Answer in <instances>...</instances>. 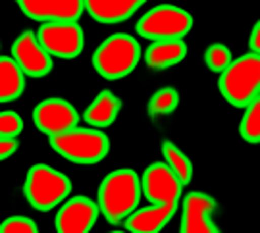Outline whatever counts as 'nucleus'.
I'll return each mask as SVG.
<instances>
[{
	"label": "nucleus",
	"instance_id": "obj_16",
	"mask_svg": "<svg viewBox=\"0 0 260 233\" xmlns=\"http://www.w3.org/2000/svg\"><path fill=\"white\" fill-rule=\"evenodd\" d=\"M187 56V45L183 41H156L145 52V62L152 70H166L183 62Z\"/></svg>",
	"mask_w": 260,
	"mask_h": 233
},
{
	"label": "nucleus",
	"instance_id": "obj_13",
	"mask_svg": "<svg viewBox=\"0 0 260 233\" xmlns=\"http://www.w3.org/2000/svg\"><path fill=\"white\" fill-rule=\"evenodd\" d=\"M181 233H218L220 229L212 222L216 201L206 193L193 191L183 198Z\"/></svg>",
	"mask_w": 260,
	"mask_h": 233
},
{
	"label": "nucleus",
	"instance_id": "obj_14",
	"mask_svg": "<svg viewBox=\"0 0 260 233\" xmlns=\"http://www.w3.org/2000/svg\"><path fill=\"white\" fill-rule=\"evenodd\" d=\"M177 210V203L170 205H150L145 208H135L125 220V229L131 233H158L164 225L174 218Z\"/></svg>",
	"mask_w": 260,
	"mask_h": 233
},
{
	"label": "nucleus",
	"instance_id": "obj_22",
	"mask_svg": "<svg viewBox=\"0 0 260 233\" xmlns=\"http://www.w3.org/2000/svg\"><path fill=\"white\" fill-rule=\"evenodd\" d=\"M205 62L212 72L222 74V72H225V70L230 68V64L233 62L232 50L225 47V45H212V47L206 48Z\"/></svg>",
	"mask_w": 260,
	"mask_h": 233
},
{
	"label": "nucleus",
	"instance_id": "obj_11",
	"mask_svg": "<svg viewBox=\"0 0 260 233\" xmlns=\"http://www.w3.org/2000/svg\"><path fill=\"white\" fill-rule=\"evenodd\" d=\"M12 58L29 77H45L52 70V56L39 43L37 33L23 31L12 45Z\"/></svg>",
	"mask_w": 260,
	"mask_h": 233
},
{
	"label": "nucleus",
	"instance_id": "obj_8",
	"mask_svg": "<svg viewBox=\"0 0 260 233\" xmlns=\"http://www.w3.org/2000/svg\"><path fill=\"white\" fill-rule=\"evenodd\" d=\"M183 183L166 162H154L141 177V191L150 205L179 203Z\"/></svg>",
	"mask_w": 260,
	"mask_h": 233
},
{
	"label": "nucleus",
	"instance_id": "obj_24",
	"mask_svg": "<svg viewBox=\"0 0 260 233\" xmlns=\"http://www.w3.org/2000/svg\"><path fill=\"white\" fill-rule=\"evenodd\" d=\"M23 131V120L16 112L0 114V137H18Z\"/></svg>",
	"mask_w": 260,
	"mask_h": 233
},
{
	"label": "nucleus",
	"instance_id": "obj_2",
	"mask_svg": "<svg viewBox=\"0 0 260 233\" xmlns=\"http://www.w3.org/2000/svg\"><path fill=\"white\" fill-rule=\"evenodd\" d=\"M220 93L235 108H245L258 98L260 91V56L245 54L233 60L230 68L220 74Z\"/></svg>",
	"mask_w": 260,
	"mask_h": 233
},
{
	"label": "nucleus",
	"instance_id": "obj_17",
	"mask_svg": "<svg viewBox=\"0 0 260 233\" xmlns=\"http://www.w3.org/2000/svg\"><path fill=\"white\" fill-rule=\"evenodd\" d=\"M120 110H121L120 98L114 93H110V91H103V93H99L94 96L91 106L85 110L83 120L87 123H91L93 127L103 129V127H108V125H112L116 121Z\"/></svg>",
	"mask_w": 260,
	"mask_h": 233
},
{
	"label": "nucleus",
	"instance_id": "obj_25",
	"mask_svg": "<svg viewBox=\"0 0 260 233\" xmlns=\"http://www.w3.org/2000/svg\"><path fill=\"white\" fill-rule=\"evenodd\" d=\"M19 149V141L16 137H0V158L6 160Z\"/></svg>",
	"mask_w": 260,
	"mask_h": 233
},
{
	"label": "nucleus",
	"instance_id": "obj_1",
	"mask_svg": "<svg viewBox=\"0 0 260 233\" xmlns=\"http://www.w3.org/2000/svg\"><path fill=\"white\" fill-rule=\"evenodd\" d=\"M141 177L133 170H114L103 179L99 187V208L106 222L112 225L121 224L139 206Z\"/></svg>",
	"mask_w": 260,
	"mask_h": 233
},
{
	"label": "nucleus",
	"instance_id": "obj_12",
	"mask_svg": "<svg viewBox=\"0 0 260 233\" xmlns=\"http://www.w3.org/2000/svg\"><path fill=\"white\" fill-rule=\"evenodd\" d=\"M101 214L99 203L87 196H74L66 201L56 214V231L60 233H89Z\"/></svg>",
	"mask_w": 260,
	"mask_h": 233
},
{
	"label": "nucleus",
	"instance_id": "obj_19",
	"mask_svg": "<svg viewBox=\"0 0 260 233\" xmlns=\"http://www.w3.org/2000/svg\"><path fill=\"white\" fill-rule=\"evenodd\" d=\"M162 152H164L166 164L174 170V174L179 177V181L183 185L191 183V179H193V164L181 150L177 149V145H174L172 141H164L162 143Z\"/></svg>",
	"mask_w": 260,
	"mask_h": 233
},
{
	"label": "nucleus",
	"instance_id": "obj_7",
	"mask_svg": "<svg viewBox=\"0 0 260 233\" xmlns=\"http://www.w3.org/2000/svg\"><path fill=\"white\" fill-rule=\"evenodd\" d=\"M37 39L50 56L62 60L77 58L85 45V33L79 23H43Z\"/></svg>",
	"mask_w": 260,
	"mask_h": 233
},
{
	"label": "nucleus",
	"instance_id": "obj_6",
	"mask_svg": "<svg viewBox=\"0 0 260 233\" xmlns=\"http://www.w3.org/2000/svg\"><path fill=\"white\" fill-rule=\"evenodd\" d=\"M137 33L149 41H181L193 29V18L183 8L160 4L137 21Z\"/></svg>",
	"mask_w": 260,
	"mask_h": 233
},
{
	"label": "nucleus",
	"instance_id": "obj_4",
	"mask_svg": "<svg viewBox=\"0 0 260 233\" xmlns=\"http://www.w3.org/2000/svg\"><path fill=\"white\" fill-rule=\"evenodd\" d=\"M50 147L62 154L66 160L91 166L106 158L110 150V141L101 129H85V127H74V129L48 137Z\"/></svg>",
	"mask_w": 260,
	"mask_h": 233
},
{
	"label": "nucleus",
	"instance_id": "obj_20",
	"mask_svg": "<svg viewBox=\"0 0 260 233\" xmlns=\"http://www.w3.org/2000/svg\"><path fill=\"white\" fill-rule=\"evenodd\" d=\"M245 116L239 125V133L247 143H258L260 141V101L254 98L249 106H245Z\"/></svg>",
	"mask_w": 260,
	"mask_h": 233
},
{
	"label": "nucleus",
	"instance_id": "obj_10",
	"mask_svg": "<svg viewBox=\"0 0 260 233\" xmlns=\"http://www.w3.org/2000/svg\"><path fill=\"white\" fill-rule=\"evenodd\" d=\"M27 18L43 23H77L85 10L81 0H19Z\"/></svg>",
	"mask_w": 260,
	"mask_h": 233
},
{
	"label": "nucleus",
	"instance_id": "obj_23",
	"mask_svg": "<svg viewBox=\"0 0 260 233\" xmlns=\"http://www.w3.org/2000/svg\"><path fill=\"white\" fill-rule=\"evenodd\" d=\"M0 231L2 233H37L39 227L31 218L25 216H12L8 220H4L0 224Z\"/></svg>",
	"mask_w": 260,
	"mask_h": 233
},
{
	"label": "nucleus",
	"instance_id": "obj_15",
	"mask_svg": "<svg viewBox=\"0 0 260 233\" xmlns=\"http://www.w3.org/2000/svg\"><path fill=\"white\" fill-rule=\"evenodd\" d=\"M143 6V0H87L89 16L101 23H121Z\"/></svg>",
	"mask_w": 260,
	"mask_h": 233
},
{
	"label": "nucleus",
	"instance_id": "obj_9",
	"mask_svg": "<svg viewBox=\"0 0 260 233\" xmlns=\"http://www.w3.org/2000/svg\"><path fill=\"white\" fill-rule=\"evenodd\" d=\"M33 123L41 133L54 137L77 127L79 114L64 98H45L33 108Z\"/></svg>",
	"mask_w": 260,
	"mask_h": 233
},
{
	"label": "nucleus",
	"instance_id": "obj_5",
	"mask_svg": "<svg viewBox=\"0 0 260 233\" xmlns=\"http://www.w3.org/2000/svg\"><path fill=\"white\" fill-rule=\"evenodd\" d=\"M72 193V181L62 172L50 168L47 164L31 166L25 177L23 195L27 203L39 212H48Z\"/></svg>",
	"mask_w": 260,
	"mask_h": 233
},
{
	"label": "nucleus",
	"instance_id": "obj_3",
	"mask_svg": "<svg viewBox=\"0 0 260 233\" xmlns=\"http://www.w3.org/2000/svg\"><path fill=\"white\" fill-rule=\"evenodd\" d=\"M141 47L127 33H114L101 43L93 54V68L104 79H121L139 64Z\"/></svg>",
	"mask_w": 260,
	"mask_h": 233
},
{
	"label": "nucleus",
	"instance_id": "obj_21",
	"mask_svg": "<svg viewBox=\"0 0 260 233\" xmlns=\"http://www.w3.org/2000/svg\"><path fill=\"white\" fill-rule=\"evenodd\" d=\"M179 104V93L174 87H164L150 96L149 101V112L150 116H164L172 114Z\"/></svg>",
	"mask_w": 260,
	"mask_h": 233
},
{
	"label": "nucleus",
	"instance_id": "obj_18",
	"mask_svg": "<svg viewBox=\"0 0 260 233\" xmlns=\"http://www.w3.org/2000/svg\"><path fill=\"white\" fill-rule=\"evenodd\" d=\"M25 91V74L12 56H0V101L12 103Z\"/></svg>",
	"mask_w": 260,
	"mask_h": 233
},
{
	"label": "nucleus",
	"instance_id": "obj_26",
	"mask_svg": "<svg viewBox=\"0 0 260 233\" xmlns=\"http://www.w3.org/2000/svg\"><path fill=\"white\" fill-rule=\"evenodd\" d=\"M249 47H251L252 54L260 52V23H254V27L251 31V39H249Z\"/></svg>",
	"mask_w": 260,
	"mask_h": 233
}]
</instances>
